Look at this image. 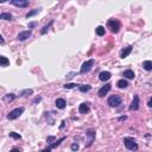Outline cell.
Returning a JSON list of instances; mask_svg holds the SVG:
<instances>
[{
  "mask_svg": "<svg viewBox=\"0 0 152 152\" xmlns=\"http://www.w3.org/2000/svg\"><path fill=\"white\" fill-rule=\"evenodd\" d=\"M124 145L126 146V149H128L130 151H137V150H138V145H137L136 140H134L133 138H128V137L124 138Z\"/></svg>",
  "mask_w": 152,
  "mask_h": 152,
  "instance_id": "6da1fadb",
  "label": "cell"
},
{
  "mask_svg": "<svg viewBox=\"0 0 152 152\" xmlns=\"http://www.w3.org/2000/svg\"><path fill=\"white\" fill-rule=\"evenodd\" d=\"M107 28L111 29V31L113 33H118L119 30H120V22L117 19H109L107 22Z\"/></svg>",
  "mask_w": 152,
  "mask_h": 152,
  "instance_id": "7a4b0ae2",
  "label": "cell"
},
{
  "mask_svg": "<svg viewBox=\"0 0 152 152\" xmlns=\"http://www.w3.org/2000/svg\"><path fill=\"white\" fill-rule=\"evenodd\" d=\"M94 63H95V59H89V61H86V62L82 64V67H81L80 69V74H87V73H89L90 70H92V68H93Z\"/></svg>",
  "mask_w": 152,
  "mask_h": 152,
  "instance_id": "3957f363",
  "label": "cell"
},
{
  "mask_svg": "<svg viewBox=\"0 0 152 152\" xmlns=\"http://www.w3.org/2000/svg\"><path fill=\"white\" fill-rule=\"evenodd\" d=\"M107 103H108L111 107H119V106L122 103V99H121L119 95H112L108 97Z\"/></svg>",
  "mask_w": 152,
  "mask_h": 152,
  "instance_id": "277c9868",
  "label": "cell"
},
{
  "mask_svg": "<svg viewBox=\"0 0 152 152\" xmlns=\"http://www.w3.org/2000/svg\"><path fill=\"white\" fill-rule=\"evenodd\" d=\"M23 113H24V108H23V107H20V108H14L7 114V119H8V120H16V119H18Z\"/></svg>",
  "mask_w": 152,
  "mask_h": 152,
  "instance_id": "5b68a950",
  "label": "cell"
},
{
  "mask_svg": "<svg viewBox=\"0 0 152 152\" xmlns=\"http://www.w3.org/2000/svg\"><path fill=\"white\" fill-rule=\"evenodd\" d=\"M95 130H93V128H89V130L86 132V136H87V144H86V147H90L92 146V144L94 143V140H95Z\"/></svg>",
  "mask_w": 152,
  "mask_h": 152,
  "instance_id": "8992f818",
  "label": "cell"
},
{
  "mask_svg": "<svg viewBox=\"0 0 152 152\" xmlns=\"http://www.w3.org/2000/svg\"><path fill=\"white\" fill-rule=\"evenodd\" d=\"M31 30H28V31H23L20 32V33L17 36V39L19 40V42H24V40H26L28 38L31 37Z\"/></svg>",
  "mask_w": 152,
  "mask_h": 152,
  "instance_id": "52a82bcc",
  "label": "cell"
},
{
  "mask_svg": "<svg viewBox=\"0 0 152 152\" xmlns=\"http://www.w3.org/2000/svg\"><path fill=\"white\" fill-rule=\"evenodd\" d=\"M138 109H139V96L134 95L133 101L130 105V111H138Z\"/></svg>",
  "mask_w": 152,
  "mask_h": 152,
  "instance_id": "ba28073f",
  "label": "cell"
},
{
  "mask_svg": "<svg viewBox=\"0 0 152 152\" xmlns=\"http://www.w3.org/2000/svg\"><path fill=\"white\" fill-rule=\"evenodd\" d=\"M11 4L14 5V6H17V7H23V8H25V7L29 6V1H28V0H12Z\"/></svg>",
  "mask_w": 152,
  "mask_h": 152,
  "instance_id": "9c48e42d",
  "label": "cell"
},
{
  "mask_svg": "<svg viewBox=\"0 0 152 152\" xmlns=\"http://www.w3.org/2000/svg\"><path fill=\"white\" fill-rule=\"evenodd\" d=\"M111 88H112V84H109V83L105 84L102 88H100L99 93H97V94H99V96H101V97H102V96H105L106 94H107L109 90H111Z\"/></svg>",
  "mask_w": 152,
  "mask_h": 152,
  "instance_id": "30bf717a",
  "label": "cell"
},
{
  "mask_svg": "<svg viewBox=\"0 0 152 152\" xmlns=\"http://www.w3.org/2000/svg\"><path fill=\"white\" fill-rule=\"evenodd\" d=\"M132 49H133V48L131 47V45H128V47L124 48V49L121 50V52H120V57H121V58H126V57H127L128 55L132 52Z\"/></svg>",
  "mask_w": 152,
  "mask_h": 152,
  "instance_id": "8fae6325",
  "label": "cell"
},
{
  "mask_svg": "<svg viewBox=\"0 0 152 152\" xmlns=\"http://www.w3.org/2000/svg\"><path fill=\"white\" fill-rule=\"evenodd\" d=\"M78 112L81 113V114H86V113L89 112V105L86 102L83 103H81L80 107H78Z\"/></svg>",
  "mask_w": 152,
  "mask_h": 152,
  "instance_id": "7c38bea8",
  "label": "cell"
},
{
  "mask_svg": "<svg viewBox=\"0 0 152 152\" xmlns=\"http://www.w3.org/2000/svg\"><path fill=\"white\" fill-rule=\"evenodd\" d=\"M111 76H112V74L109 71H102V73H100L99 78H100V81H108L111 78Z\"/></svg>",
  "mask_w": 152,
  "mask_h": 152,
  "instance_id": "4fadbf2b",
  "label": "cell"
},
{
  "mask_svg": "<svg viewBox=\"0 0 152 152\" xmlns=\"http://www.w3.org/2000/svg\"><path fill=\"white\" fill-rule=\"evenodd\" d=\"M55 105H56V107H57V108L63 109V108H65V105H67V102H65V100H64V99H62V97H59V99H57V100H56V102H55Z\"/></svg>",
  "mask_w": 152,
  "mask_h": 152,
  "instance_id": "5bb4252c",
  "label": "cell"
},
{
  "mask_svg": "<svg viewBox=\"0 0 152 152\" xmlns=\"http://www.w3.org/2000/svg\"><path fill=\"white\" fill-rule=\"evenodd\" d=\"M78 89H80L81 93H87V92H89L92 89V87L89 84H78Z\"/></svg>",
  "mask_w": 152,
  "mask_h": 152,
  "instance_id": "9a60e30c",
  "label": "cell"
},
{
  "mask_svg": "<svg viewBox=\"0 0 152 152\" xmlns=\"http://www.w3.org/2000/svg\"><path fill=\"white\" fill-rule=\"evenodd\" d=\"M117 86H118L119 88H121V89H124V88L128 87V82L126 80H119L118 82H117Z\"/></svg>",
  "mask_w": 152,
  "mask_h": 152,
  "instance_id": "2e32d148",
  "label": "cell"
},
{
  "mask_svg": "<svg viewBox=\"0 0 152 152\" xmlns=\"http://www.w3.org/2000/svg\"><path fill=\"white\" fill-rule=\"evenodd\" d=\"M124 76H125L126 78H130V80L134 78V73H133V70H131V69H127V70H125V71H124Z\"/></svg>",
  "mask_w": 152,
  "mask_h": 152,
  "instance_id": "e0dca14e",
  "label": "cell"
},
{
  "mask_svg": "<svg viewBox=\"0 0 152 152\" xmlns=\"http://www.w3.org/2000/svg\"><path fill=\"white\" fill-rule=\"evenodd\" d=\"M143 68L147 71H151L152 70V61H145L143 63Z\"/></svg>",
  "mask_w": 152,
  "mask_h": 152,
  "instance_id": "ac0fdd59",
  "label": "cell"
},
{
  "mask_svg": "<svg viewBox=\"0 0 152 152\" xmlns=\"http://www.w3.org/2000/svg\"><path fill=\"white\" fill-rule=\"evenodd\" d=\"M14 99H16V95H14V94H7V95L4 96L3 100L5 102H11V101H13Z\"/></svg>",
  "mask_w": 152,
  "mask_h": 152,
  "instance_id": "d6986e66",
  "label": "cell"
},
{
  "mask_svg": "<svg viewBox=\"0 0 152 152\" xmlns=\"http://www.w3.org/2000/svg\"><path fill=\"white\" fill-rule=\"evenodd\" d=\"M95 32H96V34H97V36H103V34H105V32H106V30H105V28H103V26H101V25H100V26H97V28L95 29Z\"/></svg>",
  "mask_w": 152,
  "mask_h": 152,
  "instance_id": "ffe728a7",
  "label": "cell"
},
{
  "mask_svg": "<svg viewBox=\"0 0 152 152\" xmlns=\"http://www.w3.org/2000/svg\"><path fill=\"white\" fill-rule=\"evenodd\" d=\"M0 65L1 67H7V65H10V61L5 56H1L0 57Z\"/></svg>",
  "mask_w": 152,
  "mask_h": 152,
  "instance_id": "44dd1931",
  "label": "cell"
},
{
  "mask_svg": "<svg viewBox=\"0 0 152 152\" xmlns=\"http://www.w3.org/2000/svg\"><path fill=\"white\" fill-rule=\"evenodd\" d=\"M39 12H40V8H34V10H32V11H30V12L26 14V18H31V17H33V16H36V14H38Z\"/></svg>",
  "mask_w": 152,
  "mask_h": 152,
  "instance_id": "7402d4cb",
  "label": "cell"
},
{
  "mask_svg": "<svg viewBox=\"0 0 152 152\" xmlns=\"http://www.w3.org/2000/svg\"><path fill=\"white\" fill-rule=\"evenodd\" d=\"M0 19H3V20H12V14L11 13H1Z\"/></svg>",
  "mask_w": 152,
  "mask_h": 152,
  "instance_id": "603a6c76",
  "label": "cell"
},
{
  "mask_svg": "<svg viewBox=\"0 0 152 152\" xmlns=\"http://www.w3.org/2000/svg\"><path fill=\"white\" fill-rule=\"evenodd\" d=\"M63 140H65V137H63V138H61V139H58V140H57V141H55V143H53V144H51V145H50L49 147H50V149H51V150H52V149H55L56 146H58L59 144L62 143Z\"/></svg>",
  "mask_w": 152,
  "mask_h": 152,
  "instance_id": "cb8c5ba5",
  "label": "cell"
},
{
  "mask_svg": "<svg viewBox=\"0 0 152 152\" xmlns=\"http://www.w3.org/2000/svg\"><path fill=\"white\" fill-rule=\"evenodd\" d=\"M32 93H33L32 89H25V90H23V92H20V95L19 96H26V95H29V94L31 95Z\"/></svg>",
  "mask_w": 152,
  "mask_h": 152,
  "instance_id": "d4e9b609",
  "label": "cell"
},
{
  "mask_svg": "<svg viewBox=\"0 0 152 152\" xmlns=\"http://www.w3.org/2000/svg\"><path fill=\"white\" fill-rule=\"evenodd\" d=\"M63 87H64L65 89H73V88H75V87H78V84H76V83H65Z\"/></svg>",
  "mask_w": 152,
  "mask_h": 152,
  "instance_id": "484cf974",
  "label": "cell"
},
{
  "mask_svg": "<svg viewBox=\"0 0 152 152\" xmlns=\"http://www.w3.org/2000/svg\"><path fill=\"white\" fill-rule=\"evenodd\" d=\"M52 23H53V20H51L49 25H47V26H44V29H43V30H42V34H45L48 31H49V28H50V26H51V24H52Z\"/></svg>",
  "mask_w": 152,
  "mask_h": 152,
  "instance_id": "4316f807",
  "label": "cell"
},
{
  "mask_svg": "<svg viewBox=\"0 0 152 152\" xmlns=\"http://www.w3.org/2000/svg\"><path fill=\"white\" fill-rule=\"evenodd\" d=\"M10 137H11V138H13V139H20V138H22V137H20V134L16 133V132H11V133H10Z\"/></svg>",
  "mask_w": 152,
  "mask_h": 152,
  "instance_id": "83f0119b",
  "label": "cell"
},
{
  "mask_svg": "<svg viewBox=\"0 0 152 152\" xmlns=\"http://www.w3.org/2000/svg\"><path fill=\"white\" fill-rule=\"evenodd\" d=\"M78 150V144H76V143H74L71 145V151H74V152H76Z\"/></svg>",
  "mask_w": 152,
  "mask_h": 152,
  "instance_id": "f1b7e54d",
  "label": "cell"
},
{
  "mask_svg": "<svg viewBox=\"0 0 152 152\" xmlns=\"http://www.w3.org/2000/svg\"><path fill=\"white\" fill-rule=\"evenodd\" d=\"M75 75H77V73H69V74H67L65 77H67V78H71V77H74Z\"/></svg>",
  "mask_w": 152,
  "mask_h": 152,
  "instance_id": "f546056e",
  "label": "cell"
},
{
  "mask_svg": "<svg viewBox=\"0 0 152 152\" xmlns=\"http://www.w3.org/2000/svg\"><path fill=\"white\" fill-rule=\"evenodd\" d=\"M36 26H37V23H36V22L29 23V28H30V29H33V28H36Z\"/></svg>",
  "mask_w": 152,
  "mask_h": 152,
  "instance_id": "4dcf8cb0",
  "label": "cell"
},
{
  "mask_svg": "<svg viewBox=\"0 0 152 152\" xmlns=\"http://www.w3.org/2000/svg\"><path fill=\"white\" fill-rule=\"evenodd\" d=\"M56 139V138H55V137L53 136H51V137H48V139H47V141L48 143H51V141H53V140Z\"/></svg>",
  "mask_w": 152,
  "mask_h": 152,
  "instance_id": "1f68e13d",
  "label": "cell"
},
{
  "mask_svg": "<svg viewBox=\"0 0 152 152\" xmlns=\"http://www.w3.org/2000/svg\"><path fill=\"white\" fill-rule=\"evenodd\" d=\"M40 152H51V149L50 147H47V149H44V150H42Z\"/></svg>",
  "mask_w": 152,
  "mask_h": 152,
  "instance_id": "d6a6232c",
  "label": "cell"
},
{
  "mask_svg": "<svg viewBox=\"0 0 152 152\" xmlns=\"http://www.w3.org/2000/svg\"><path fill=\"white\" fill-rule=\"evenodd\" d=\"M40 100H42V97H36V99L33 100V103H36V102H39Z\"/></svg>",
  "mask_w": 152,
  "mask_h": 152,
  "instance_id": "836d02e7",
  "label": "cell"
},
{
  "mask_svg": "<svg viewBox=\"0 0 152 152\" xmlns=\"http://www.w3.org/2000/svg\"><path fill=\"white\" fill-rule=\"evenodd\" d=\"M147 105H149V107H152V97L149 100V102H147Z\"/></svg>",
  "mask_w": 152,
  "mask_h": 152,
  "instance_id": "e575fe53",
  "label": "cell"
},
{
  "mask_svg": "<svg viewBox=\"0 0 152 152\" xmlns=\"http://www.w3.org/2000/svg\"><path fill=\"white\" fill-rule=\"evenodd\" d=\"M10 152H20V150H19V149H12Z\"/></svg>",
  "mask_w": 152,
  "mask_h": 152,
  "instance_id": "d590c367",
  "label": "cell"
},
{
  "mask_svg": "<svg viewBox=\"0 0 152 152\" xmlns=\"http://www.w3.org/2000/svg\"><path fill=\"white\" fill-rule=\"evenodd\" d=\"M0 43L4 44V37H3V36H0Z\"/></svg>",
  "mask_w": 152,
  "mask_h": 152,
  "instance_id": "8d00e7d4",
  "label": "cell"
},
{
  "mask_svg": "<svg viewBox=\"0 0 152 152\" xmlns=\"http://www.w3.org/2000/svg\"><path fill=\"white\" fill-rule=\"evenodd\" d=\"M122 120H126V117H121V118H119V121H122Z\"/></svg>",
  "mask_w": 152,
  "mask_h": 152,
  "instance_id": "74e56055",
  "label": "cell"
}]
</instances>
